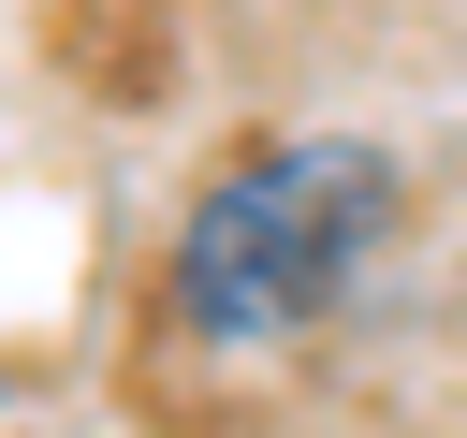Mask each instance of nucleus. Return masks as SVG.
<instances>
[{"label": "nucleus", "instance_id": "nucleus-1", "mask_svg": "<svg viewBox=\"0 0 467 438\" xmlns=\"http://www.w3.org/2000/svg\"><path fill=\"white\" fill-rule=\"evenodd\" d=\"M379 219H394V161L365 131H277V146H248V161L204 175V204L175 219L161 292H175L190 336L263 350V336H306L365 277Z\"/></svg>", "mask_w": 467, "mask_h": 438}, {"label": "nucleus", "instance_id": "nucleus-2", "mask_svg": "<svg viewBox=\"0 0 467 438\" xmlns=\"http://www.w3.org/2000/svg\"><path fill=\"white\" fill-rule=\"evenodd\" d=\"M44 44H58L102 102H146V88L175 73V15H161V0H44Z\"/></svg>", "mask_w": 467, "mask_h": 438}]
</instances>
